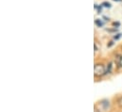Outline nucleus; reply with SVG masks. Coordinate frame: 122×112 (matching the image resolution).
Listing matches in <instances>:
<instances>
[{"label": "nucleus", "mask_w": 122, "mask_h": 112, "mask_svg": "<svg viewBox=\"0 0 122 112\" xmlns=\"http://www.w3.org/2000/svg\"><path fill=\"white\" fill-rule=\"evenodd\" d=\"M111 71H112V62H110V63L108 64V67H107V70H106V73H108V74H110V73H111Z\"/></svg>", "instance_id": "20e7f679"}, {"label": "nucleus", "mask_w": 122, "mask_h": 112, "mask_svg": "<svg viewBox=\"0 0 122 112\" xmlns=\"http://www.w3.org/2000/svg\"><path fill=\"white\" fill-rule=\"evenodd\" d=\"M114 1H121V0H114Z\"/></svg>", "instance_id": "f8f14e48"}, {"label": "nucleus", "mask_w": 122, "mask_h": 112, "mask_svg": "<svg viewBox=\"0 0 122 112\" xmlns=\"http://www.w3.org/2000/svg\"><path fill=\"white\" fill-rule=\"evenodd\" d=\"M104 7H106V8H111V4L110 3H108V2H103V4H102Z\"/></svg>", "instance_id": "0eeeda50"}, {"label": "nucleus", "mask_w": 122, "mask_h": 112, "mask_svg": "<svg viewBox=\"0 0 122 112\" xmlns=\"http://www.w3.org/2000/svg\"><path fill=\"white\" fill-rule=\"evenodd\" d=\"M114 26H115V27H116V26H117V27H119V23H114Z\"/></svg>", "instance_id": "1a4fd4ad"}, {"label": "nucleus", "mask_w": 122, "mask_h": 112, "mask_svg": "<svg viewBox=\"0 0 122 112\" xmlns=\"http://www.w3.org/2000/svg\"><path fill=\"white\" fill-rule=\"evenodd\" d=\"M96 25L97 26V27H102V22H100L99 20H96Z\"/></svg>", "instance_id": "423d86ee"}, {"label": "nucleus", "mask_w": 122, "mask_h": 112, "mask_svg": "<svg viewBox=\"0 0 122 112\" xmlns=\"http://www.w3.org/2000/svg\"><path fill=\"white\" fill-rule=\"evenodd\" d=\"M95 112H100V111H99L98 109H97V108H96V109H95Z\"/></svg>", "instance_id": "9b49d317"}, {"label": "nucleus", "mask_w": 122, "mask_h": 112, "mask_svg": "<svg viewBox=\"0 0 122 112\" xmlns=\"http://www.w3.org/2000/svg\"><path fill=\"white\" fill-rule=\"evenodd\" d=\"M117 106H118L119 107H121V108H122V97H119V98L117 99Z\"/></svg>", "instance_id": "39448f33"}, {"label": "nucleus", "mask_w": 122, "mask_h": 112, "mask_svg": "<svg viewBox=\"0 0 122 112\" xmlns=\"http://www.w3.org/2000/svg\"><path fill=\"white\" fill-rule=\"evenodd\" d=\"M101 106L103 107V109H104V110H107V109L109 108V101L103 100V101L101 102Z\"/></svg>", "instance_id": "7ed1b4c3"}, {"label": "nucleus", "mask_w": 122, "mask_h": 112, "mask_svg": "<svg viewBox=\"0 0 122 112\" xmlns=\"http://www.w3.org/2000/svg\"><path fill=\"white\" fill-rule=\"evenodd\" d=\"M115 60H116V63L118 65V67H121L122 65V56L120 54H117L115 56Z\"/></svg>", "instance_id": "f03ea898"}, {"label": "nucleus", "mask_w": 122, "mask_h": 112, "mask_svg": "<svg viewBox=\"0 0 122 112\" xmlns=\"http://www.w3.org/2000/svg\"><path fill=\"white\" fill-rule=\"evenodd\" d=\"M94 74L96 76H102L106 74L105 66L102 63H97L94 66Z\"/></svg>", "instance_id": "f257e3e1"}, {"label": "nucleus", "mask_w": 122, "mask_h": 112, "mask_svg": "<svg viewBox=\"0 0 122 112\" xmlns=\"http://www.w3.org/2000/svg\"><path fill=\"white\" fill-rule=\"evenodd\" d=\"M112 45H113V42H110V43H109V45H108V46H109V47H110V46H112Z\"/></svg>", "instance_id": "9d476101"}, {"label": "nucleus", "mask_w": 122, "mask_h": 112, "mask_svg": "<svg viewBox=\"0 0 122 112\" xmlns=\"http://www.w3.org/2000/svg\"><path fill=\"white\" fill-rule=\"evenodd\" d=\"M120 35H121V34H117V36H115V39H116V40H117V39H119V38H120Z\"/></svg>", "instance_id": "6e6552de"}]
</instances>
